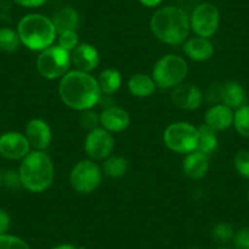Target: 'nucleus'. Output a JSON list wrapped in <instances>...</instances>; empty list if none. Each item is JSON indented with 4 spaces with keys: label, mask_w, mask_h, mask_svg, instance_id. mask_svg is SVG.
<instances>
[{
    "label": "nucleus",
    "mask_w": 249,
    "mask_h": 249,
    "mask_svg": "<svg viewBox=\"0 0 249 249\" xmlns=\"http://www.w3.org/2000/svg\"><path fill=\"white\" fill-rule=\"evenodd\" d=\"M59 95L66 107L85 111L99 104L102 92L94 76L73 70L60 80Z\"/></svg>",
    "instance_id": "obj_1"
},
{
    "label": "nucleus",
    "mask_w": 249,
    "mask_h": 249,
    "mask_svg": "<svg viewBox=\"0 0 249 249\" xmlns=\"http://www.w3.org/2000/svg\"><path fill=\"white\" fill-rule=\"evenodd\" d=\"M150 30L153 35L165 44H183L191 32L190 16L181 8L164 6L153 14Z\"/></svg>",
    "instance_id": "obj_2"
},
{
    "label": "nucleus",
    "mask_w": 249,
    "mask_h": 249,
    "mask_svg": "<svg viewBox=\"0 0 249 249\" xmlns=\"http://www.w3.org/2000/svg\"><path fill=\"white\" fill-rule=\"evenodd\" d=\"M21 186L33 193H42L52 186L55 171L52 159L45 152L32 150L22 159L18 169Z\"/></svg>",
    "instance_id": "obj_3"
},
{
    "label": "nucleus",
    "mask_w": 249,
    "mask_h": 249,
    "mask_svg": "<svg viewBox=\"0 0 249 249\" xmlns=\"http://www.w3.org/2000/svg\"><path fill=\"white\" fill-rule=\"evenodd\" d=\"M21 44L32 52H42L52 47L56 39V31L52 18L42 14H28L18 25Z\"/></svg>",
    "instance_id": "obj_4"
},
{
    "label": "nucleus",
    "mask_w": 249,
    "mask_h": 249,
    "mask_svg": "<svg viewBox=\"0 0 249 249\" xmlns=\"http://www.w3.org/2000/svg\"><path fill=\"white\" fill-rule=\"evenodd\" d=\"M187 73L188 65L186 60L176 54H167L158 60L153 69L152 77L157 87L170 89L183 83Z\"/></svg>",
    "instance_id": "obj_5"
},
{
    "label": "nucleus",
    "mask_w": 249,
    "mask_h": 249,
    "mask_svg": "<svg viewBox=\"0 0 249 249\" xmlns=\"http://www.w3.org/2000/svg\"><path fill=\"white\" fill-rule=\"evenodd\" d=\"M71 64V53L59 45H52L42 50L37 57L38 72L47 80L62 78L70 71Z\"/></svg>",
    "instance_id": "obj_6"
},
{
    "label": "nucleus",
    "mask_w": 249,
    "mask_h": 249,
    "mask_svg": "<svg viewBox=\"0 0 249 249\" xmlns=\"http://www.w3.org/2000/svg\"><path fill=\"white\" fill-rule=\"evenodd\" d=\"M164 143L170 150L188 154L197 150L198 127L188 122H174L164 131Z\"/></svg>",
    "instance_id": "obj_7"
},
{
    "label": "nucleus",
    "mask_w": 249,
    "mask_h": 249,
    "mask_svg": "<svg viewBox=\"0 0 249 249\" xmlns=\"http://www.w3.org/2000/svg\"><path fill=\"white\" fill-rule=\"evenodd\" d=\"M103 170L93 160H82L72 167L70 172V183L76 192L88 195L100 186Z\"/></svg>",
    "instance_id": "obj_8"
},
{
    "label": "nucleus",
    "mask_w": 249,
    "mask_h": 249,
    "mask_svg": "<svg viewBox=\"0 0 249 249\" xmlns=\"http://www.w3.org/2000/svg\"><path fill=\"white\" fill-rule=\"evenodd\" d=\"M191 30L198 37L210 38L216 33L220 25L219 9L212 3H202L196 6L190 16Z\"/></svg>",
    "instance_id": "obj_9"
},
{
    "label": "nucleus",
    "mask_w": 249,
    "mask_h": 249,
    "mask_svg": "<svg viewBox=\"0 0 249 249\" xmlns=\"http://www.w3.org/2000/svg\"><path fill=\"white\" fill-rule=\"evenodd\" d=\"M115 140L111 132L103 127L89 131L85 140V150L88 158L94 160H105L112 154Z\"/></svg>",
    "instance_id": "obj_10"
},
{
    "label": "nucleus",
    "mask_w": 249,
    "mask_h": 249,
    "mask_svg": "<svg viewBox=\"0 0 249 249\" xmlns=\"http://www.w3.org/2000/svg\"><path fill=\"white\" fill-rule=\"evenodd\" d=\"M25 133L9 131L0 136V155L8 160H22L31 152Z\"/></svg>",
    "instance_id": "obj_11"
},
{
    "label": "nucleus",
    "mask_w": 249,
    "mask_h": 249,
    "mask_svg": "<svg viewBox=\"0 0 249 249\" xmlns=\"http://www.w3.org/2000/svg\"><path fill=\"white\" fill-rule=\"evenodd\" d=\"M203 92L199 87L192 83H181L172 88L171 102L175 107L182 110H196L202 105Z\"/></svg>",
    "instance_id": "obj_12"
},
{
    "label": "nucleus",
    "mask_w": 249,
    "mask_h": 249,
    "mask_svg": "<svg viewBox=\"0 0 249 249\" xmlns=\"http://www.w3.org/2000/svg\"><path fill=\"white\" fill-rule=\"evenodd\" d=\"M25 136L31 148L35 150H40V152H44L53 140V133L49 124L42 119L31 120L26 124Z\"/></svg>",
    "instance_id": "obj_13"
},
{
    "label": "nucleus",
    "mask_w": 249,
    "mask_h": 249,
    "mask_svg": "<svg viewBox=\"0 0 249 249\" xmlns=\"http://www.w3.org/2000/svg\"><path fill=\"white\" fill-rule=\"evenodd\" d=\"M71 62L76 70L90 73L99 65V53L88 43H82L71 53Z\"/></svg>",
    "instance_id": "obj_14"
},
{
    "label": "nucleus",
    "mask_w": 249,
    "mask_h": 249,
    "mask_svg": "<svg viewBox=\"0 0 249 249\" xmlns=\"http://www.w3.org/2000/svg\"><path fill=\"white\" fill-rule=\"evenodd\" d=\"M100 124L109 132H122L130 126L131 117L124 107H105L99 115Z\"/></svg>",
    "instance_id": "obj_15"
},
{
    "label": "nucleus",
    "mask_w": 249,
    "mask_h": 249,
    "mask_svg": "<svg viewBox=\"0 0 249 249\" xmlns=\"http://www.w3.org/2000/svg\"><path fill=\"white\" fill-rule=\"evenodd\" d=\"M234 111L227 105L215 104L205 112V124L214 131H225L233 124Z\"/></svg>",
    "instance_id": "obj_16"
},
{
    "label": "nucleus",
    "mask_w": 249,
    "mask_h": 249,
    "mask_svg": "<svg viewBox=\"0 0 249 249\" xmlns=\"http://www.w3.org/2000/svg\"><path fill=\"white\" fill-rule=\"evenodd\" d=\"M183 53L195 61L203 62L212 59L214 54V45L209 38L196 37L190 38L183 43Z\"/></svg>",
    "instance_id": "obj_17"
},
{
    "label": "nucleus",
    "mask_w": 249,
    "mask_h": 249,
    "mask_svg": "<svg viewBox=\"0 0 249 249\" xmlns=\"http://www.w3.org/2000/svg\"><path fill=\"white\" fill-rule=\"evenodd\" d=\"M184 175L192 179H200L207 175L209 170V155L195 150L186 154L182 164Z\"/></svg>",
    "instance_id": "obj_18"
},
{
    "label": "nucleus",
    "mask_w": 249,
    "mask_h": 249,
    "mask_svg": "<svg viewBox=\"0 0 249 249\" xmlns=\"http://www.w3.org/2000/svg\"><path fill=\"white\" fill-rule=\"evenodd\" d=\"M56 35H61L68 31H76L80 26V15L71 6L59 9L52 18Z\"/></svg>",
    "instance_id": "obj_19"
},
{
    "label": "nucleus",
    "mask_w": 249,
    "mask_h": 249,
    "mask_svg": "<svg viewBox=\"0 0 249 249\" xmlns=\"http://www.w3.org/2000/svg\"><path fill=\"white\" fill-rule=\"evenodd\" d=\"M222 104L229 107L238 109L247 104V92L241 83L236 81H229L222 85Z\"/></svg>",
    "instance_id": "obj_20"
},
{
    "label": "nucleus",
    "mask_w": 249,
    "mask_h": 249,
    "mask_svg": "<svg viewBox=\"0 0 249 249\" xmlns=\"http://www.w3.org/2000/svg\"><path fill=\"white\" fill-rule=\"evenodd\" d=\"M128 90L132 95L137 98H148L157 90V85L152 76L145 73H136L128 80Z\"/></svg>",
    "instance_id": "obj_21"
},
{
    "label": "nucleus",
    "mask_w": 249,
    "mask_h": 249,
    "mask_svg": "<svg viewBox=\"0 0 249 249\" xmlns=\"http://www.w3.org/2000/svg\"><path fill=\"white\" fill-rule=\"evenodd\" d=\"M102 95H112L122 85L121 73L115 69H105L97 78Z\"/></svg>",
    "instance_id": "obj_22"
},
{
    "label": "nucleus",
    "mask_w": 249,
    "mask_h": 249,
    "mask_svg": "<svg viewBox=\"0 0 249 249\" xmlns=\"http://www.w3.org/2000/svg\"><path fill=\"white\" fill-rule=\"evenodd\" d=\"M217 136L216 131L210 128L207 124H202L198 127V145L197 150L203 154L210 155L217 148Z\"/></svg>",
    "instance_id": "obj_23"
},
{
    "label": "nucleus",
    "mask_w": 249,
    "mask_h": 249,
    "mask_svg": "<svg viewBox=\"0 0 249 249\" xmlns=\"http://www.w3.org/2000/svg\"><path fill=\"white\" fill-rule=\"evenodd\" d=\"M102 170L105 176L110 178H119L127 171V160L120 155H110L104 160Z\"/></svg>",
    "instance_id": "obj_24"
},
{
    "label": "nucleus",
    "mask_w": 249,
    "mask_h": 249,
    "mask_svg": "<svg viewBox=\"0 0 249 249\" xmlns=\"http://www.w3.org/2000/svg\"><path fill=\"white\" fill-rule=\"evenodd\" d=\"M21 40L16 30L9 27L0 28V52L11 54L20 48Z\"/></svg>",
    "instance_id": "obj_25"
},
{
    "label": "nucleus",
    "mask_w": 249,
    "mask_h": 249,
    "mask_svg": "<svg viewBox=\"0 0 249 249\" xmlns=\"http://www.w3.org/2000/svg\"><path fill=\"white\" fill-rule=\"evenodd\" d=\"M233 126L242 137L249 138V104H244L234 111Z\"/></svg>",
    "instance_id": "obj_26"
},
{
    "label": "nucleus",
    "mask_w": 249,
    "mask_h": 249,
    "mask_svg": "<svg viewBox=\"0 0 249 249\" xmlns=\"http://www.w3.org/2000/svg\"><path fill=\"white\" fill-rule=\"evenodd\" d=\"M213 238L217 242V243L226 244L229 242H232L234 236L233 227L229 224V222H219L214 226L212 231Z\"/></svg>",
    "instance_id": "obj_27"
},
{
    "label": "nucleus",
    "mask_w": 249,
    "mask_h": 249,
    "mask_svg": "<svg viewBox=\"0 0 249 249\" xmlns=\"http://www.w3.org/2000/svg\"><path fill=\"white\" fill-rule=\"evenodd\" d=\"M0 249H31L30 244L15 234H0Z\"/></svg>",
    "instance_id": "obj_28"
},
{
    "label": "nucleus",
    "mask_w": 249,
    "mask_h": 249,
    "mask_svg": "<svg viewBox=\"0 0 249 249\" xmlns=\"http://www.w3.org/2000/svg\"><path fill=\"white\" fill-rule=\"evenodd\" d=\"M78 44H80V39H78L77 32L76 31H68V32L59 35L56 45H59L66 52L72 53Z\"/></svg>",
    "instance_id": "obj_29"
},
{
    "label": "nucleus",
    "mask_w": 249,
    "mask_h": 249,
    "mask_svg": "<svg viewBox=\"0 0 249 249\" xmlns=\"http://www.w3.org/2000/svg\"><path fill=\"white\" fill-rule=\"evenodd\" d=\"M233 166L242 177L249 179V150H241L234 155Z\"/></svg>",
    "instance_id": "obj_30"
},
{
    "label": "nucleus",
    "mask_w": 249,
    "mask_h": 249,
    "mask_svg": "<svg viewBox=\"0 0 249 249\" xmlns=\"http://www.w3.org/2000/svg\"><path fill=\"white\" fill-rule=\"evenodd\" d=\"M80 124L83 128H86L88 131H92L94 128L99 127L100 117L92 109L85 110V111H82V114L80 116Z\"/></svg>",
    "instance_id": "obj_31"
},
{
    "label": "nucleus",
    "mask_w": 249,
    "mask_h": 249,
    "mask_svg": "<svg viewBox=\"0 0 249 249\" xmlns=\"http://www.w3.org/2000/svg\"><path fill=\"white\" fill-rule=\"evenodd\" d=\"M222 85L224 83H213L205 92V99L208 103L215 105L222 103Z\"/></svg>",
    "instance_id": "obj_32"
},
{
    "label": "nucleus",
    "mask_w": 249,
    "mask_h": 249,
    "mask_svg": "<svg viewBox=\"0 0 249 249\" xmlns=\"http://www.w3.org/2000/svg\"><path fill=\"white\" fill-rule=\"evenodd\" d=\"M232 243L234 249H249V226L234 232Z\"/></svg>",
    "instance_id": "obj_33"
},
{
    "label": "nucleus",
    "mask_w": 249,
    "mask_h": 249,
    "mask_svg": "<svg viewBox=\"0 0 249 249\" xmlns=\"http://www.w3.org/2000/svg\"><path fill=\"white\" fill-rule=\"evenodd\" d=\"M3 186L9 187V188H18V187L21 186V179L20 176H18V171H5L3 174Z\"/></svg>",
    "instance_id": "obj_34"
},
{
    "label": "nucleus",
    "mask_w": 249,
    "mask_h": 249,
    "mask_svg": "<svg viewBox=\"0 0 249 249\" xmlns=\"http://www.w3.org/2000/svg\"><path fill=\"white\" fill-rule=\"evenodd\" d=\"M11 227V216L5 209L0 208V234L8 233Z\"/></svg>",
    "instance_id": "obj_35"
},
{
    "label": "nucleus",
    "mask_w": 249,
    "mask_h": 249,
    "mask_svg": "<svg viewBox=\"0 0 249 249\" xmlns=\"http://www.w3.org/2000/svg\"><path fill=\"white\" fill-rule=\"evenodd\" d=\"M13 1H15L18 5L28 9L39 8V6L44 5L47 3V0H13Z\"/></svg>",
    "instance_id": "obj_36"
},
{
    "label": "nucleus",
    "mask_w": 249,
    "mask_h": 249,
    "mask_svg": "<svg viewBox=\"0 0 249 249\" xmlns=\"http://www.w3.org/2000/svg\"><path fill=\"white\" fill-rule=\"evenodd\" d=\"M140 1L142 5L147 6V8H155V6L161 4L162 0H140Z\"/></svg>",
    "instance_id": "obj_37"
},
{
    "label": "nucleus",
    "mask_w": 249,
    "mask_h": 249,
    "mask_svg": "<svg viewBox=\"0 0 249 249\" xmlns=\"http://www.w3.org/2000/svg\"><path fill=\"white\" fill-rule=\"evenodd\" d=\"M52 249H82L80 247L75 246V244H71V243H61V244H57V246L53 247Z\"/></svg>",
    "instance_id": "obj_38"
},
{
    "label": "nucleus",
    "mask_w": 249,
    "mask_h": 249,
    "mask_svg": "<svg viewBox=\"0 0 249 249\" xmlns=\"http://www.w3.org/2000/svg\"><path fill=\"white\" fill-rule=\"evenodd\" d=\"M3 187V172H0V188Z\"/></svg>",
    "instance_id": "obj_39"
},
{
    "label": "nucleus",
    "mask_w": 249,
    "mask_h": 249,
    "mask_svg": "<svg viewBox=\"0 0 249 249\" xmlns=\"http://www.w3.org/2000/svg\"><path fill=\"white\" fill-rule=\"evenodd\" d=\"M216 249H231V248H227V247H220V248H216Z\"/></svg>",
    "instance_id": "obj_40"
},
{
    "label": "nucleus",
    "mask_w": 249,
    "mask_h": 249,
    "mask_svg": "<svg viewBox=\"0 0 249 249\" xmlns=\"http://www.w3.org/2000/svg\"><path fill=\"white\" fill-rule=\"evenodd\" d=\"M248 202H249V191H248Z\"/></svg>",
    "instance_id": "obj_41"
},
{
    "label": "nucleus",
    "mask_w": 249,
    "mask_h": 249,
    "mask_svg": "<svg viewBox=\"0 0 249 249\" xmlns=\"http://www.w3.org/2000/svg\"><path fill=\"white\" fill-rule=\"evenodd\" d=\"M195 249H196V248H195Z\"/></svg>",
    "instance_id": "obj_42"
}]
</instances>
